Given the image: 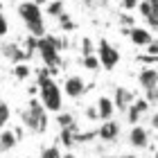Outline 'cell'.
I'll use <instances>...</instances> for the list:
<instances>
[{
    "instance_id": "6da1fadb",
    "label": "cell",
    "mask_w": 158,
    "mask_h": 158,
    "mask_svg": "<svg viewBox=\"0 0 158 158\" xmlns=\"http://www.w3.org/2000/svg\"><path fill=\"white\" fill-rule=\"evenodd\" d=\"M18 16L25 23L27 32H30L32 36H36V39L45 36V20H43L41 5H36L34 0H30V2H20L18 5Z\"/></svg>"
},
{
    "instance_id": "7a4b0ae2",
    "label": "cell",
    "mask_w": 158,
    "mask_h": 158,
    "mask_svg": "<svg viewBox=\"0 0 158 158\" xmlns=\"http://www.w3.org/2000/svg\"><path fill=\"white\" fill-rule=\"evenodd\" d=\"M20 120H23V124L30 129V131L45 133V129H48V109L43 106V102L32 97L30 104H27V109L20 111Z\"/></svg>"
},
{
    "instance_id": "3957f363",
    "label": "cell",
    "mask_w": 158,
    "mask_h": 158,
    "mask_svg": "<svg viewBox=\"0 0 158 158\" xmlns=\"http://www.w3.org/2000/svg\"><path fill=\"white\" fill-rule=\"evenodd\" d=\"M39 84V95H41V102L48 111L52 113H61V106H63V93L59 88V84L54 81L52 77L43 79V81H36Z\"/></svg>"
},
{
    "instance_id": "277c9868",
    "label": "cell",
    "mask_w": 158,
    "mask_h": 158,
    "mask_svg": "<svg viewBox=\"0 0 158 158\" xmlns=\"http://www.w3.org/2000/svg\"><path fill=\"white\" fill-rule=\"evenodd\" d=\"M39 54H41L43 63H45V68H50L54 75L59 73V68H61L63 61H61V50L54 45L52 36H43V39H39Z\"/></svg>"
},
{
    "instance_id": "5b68a950",
    "label": "cell",
    "mask_w": 158,
    "mask_h": 158,
    "mask_svg": "<svg viewBox=\"0 0 158 158\" xmlns=\"http://www.w3.org/2000/svg\"><path fill=\"white\" fill-rule=\"evenodd\" d=\"M97 56H99V61H102V68L104 70H113L120 63V52H118V48L115 45H111L106 39H102L97 43Z\"/></svg>"
},
{
    "instance_id": "8992f818",
    "label": "cell",
    "mask_w": 158,
    "mask_h": 158,
    "mask_svg": "<svg viewBox=\"0 0 158 158\" xmlns=\"http://www.w3.org/2000/svg\"><path fill=\"white\" fill-rule=\"evenodd\" d=\"M2 56L7 61H11L14 66L30 61V56H27V52L23 50V45H18L16 41H2Z\"/></svg>"
},
{
    "instance_id": "52a82bcc",
    "label": "cell",
    "mask_w": 158,
    "mask_h": 158,
    "mask_svg": "<svg viewBox=\"0 0 158 158\" xmlns=\"http://www.w3.org/2000/svg\"><path fill=\"white\" fill-rule=\"evenodd\" d=\"M122 32H124L127 36L131 39V43H133V45H138V48H149V45L156 41V39L152 36V32H149V30H142V27H129V30L122 27Z\"/></svg>"
},
{
    "instance_id": "ba28073f",
    "label": "cell",
    "mask_w": 158,
    "mask_h": 158,
    "mask_svg": "<svg viewBox=\"0 0 158 158\" xmlns=\"http://www.w3.org/2000/svg\"><path fill=\"white\" fill-rule=\"evenodd\" d=\"M149 106H152V104L147 102V97H138L131 106H129V111H127V122H129L131 127H135V124L142 120V115L149 111Z\"/></svg>"
},
{
    "instance_id": "9c48e42d",
    "label": "cell",
    "mask_w": 158,
    "mask_h": 158,
    "mask_svg": "<svg viewBox=\"0 0 158 158\" xmlns=\"http://www.w3.org/2000/svg\"><path fill=\"white\" fill-rule=\"evenodd\" d=\"M135 93L133 90H129V88H124V86H118L115 88V93H113V102H115V109L118 111H129V106H131L133 102H135Z\"/></svg>"
},
{
    "instance_id": "30bf717a",
    "label": "cell",
    "mask_w": 158,
    "mask_h": 158,
    "mask_svg": "<svg viewBox=\"0 0 158 158\" xmlns=\"http://www.w3.org/2000/svg\"><path fill=\"white\" fill-rule=\"evenodd\" d=\"M129 145L133 149H147L149 147V131L142 124L131 127V131H129Z\"/></svg>"
},
{
    "instance_id": "8fae6325",
    "label": "cell",
    "mask_w": 158,
    "mask_h": 158,
    "mask_svg": "<svg viewBox=\"0 0 158 158\" xmlns=\"http://www.w3.org/2000/svg\"><path fill=\"white\" fill-rule=\"evenodd\" d=\"M63 93H66L70 99L81 97L84 93H86V81H84L81 77H77V75L68 77V79H66V84H63Z\"/></svg>"
},
{
    "instance_id": "7c38bea8",
    "label": "cell",
    "mask_w": 158,
    "mask_h": 158,
    "mask_svg": "<svg viewBox=\"0 0 158 158\" xmlns=\"http://www.w3.org/2000/svg\"><path fill=\"white\" fill-rule=\"evenodd\" d=\"M138 84L142 86L145 93L158 88V68H142L138 73Z\"/></svg>"
},
{
    "instance_id": "4fadbf2b",
    "label": "cell",
    "mask_w": 158,
    "mask_h": 158,
    "mask_svg": "<svg viewBox=\"0 0 158 158\" xmlns=\"http://www.w3.org/2000/svg\"><path fill=\"white\" fill-rule=\"evenodd\" d=\"M97 135H99L104 142H115V140L120 138V124H118V122H113V120L104 122V124L97 129Z\"/></svg>"
},
{
    "instance_id": "5bb4252c",
    "label": "cell",
    "mask_w": 158,
    "mask_h": 158,
    "mask_svg": "<svg viewBox=\"0 0 158 158\" xmlns=\"http://www.w3.org/2000/svg\"><path fill=\"white\" fill-rule=\"evenodd\" d=\"M97 111H99V120L109 122V120L113 118V113H115L118 109H115V102H113L111 97H106V95H102V97L97 99Z\"/></svg>"
},
{
    "instance_id": "9a60e30c",
    "label": "cell",
    "mask_w": 158,
    "mask_h": 158,
    "mask_svg": "<svg viewBox=\"0 0 158 158\" xmlns=\"http://www.w3.org/2000/svg\"><path fill=\"white\" fill-rule=\"evenodd\" d=\"M18 140H20V138H18L16 131H11V129H2V135H0V149H2V154L11 152V149L16 147Z\"/></svg>"
},
{
    "instance_id": "2e32d148",
    "label": "cell",
    "mask_w": 158,
    "mask_h": 158,
    "mask_svg": "<svg viewBox=\"0 0 158 158\" xmlns=\"http://www.w3.org/2000/svg\"><path fill=\"white\" fill-rule=\"evenodd\" d=\"M77 131H81L77 124L68 127V129H61V131H59V142L63 147H75L77 145Z\"/></svg>"
},
{
    "instance_id": "e0dca14e",
    "label": "cell",
    "mask_w": 158,
    "mask_h": 158,
    "mask_svg": "<svg viewBox=\"0 0 158 158\" xmlns=\"http://www.w3.org/2000/svg\"><path fill=\"white\" fill-rule=\"evenodd\" d=\"M45 11H48L52 18H59V16H63V14H66V7H63L61 0H50V2L45 5Z\"/></svg>"
},
{
    "instance_id": "ac0fdd59",
    "label": "cell",
    "mask_w": 158,
    "mask_h": 158,
    "mask_svg": "<svg viewBox=\"0 0 158 158\" xmlns=\"http://www.w3.org/2000/svg\"><path fill=\"white\" fill-rule=\"evenodd\" d=\"M11 73H14V77H16L18 81H25V79L32 75V68L27 66V63H18V66H14Z\"/></svg>"
},
{
    "instance_id": "d6986e66",
    "label": "cell",
    "mask_w": 158,
    "mask_h": 158,
    "mask_svg": "<svg viewBox=\"0 0 158 158\" xmlns=\"http://www.w3.org/2000/svg\"><path fill=\"white\" fill-rule=\"evenodd\" d=\"M56 124H59L61 129H68V127H73V124H75V118H73V113H68V111H61V113H56Z\"/></svg>"
},
{
    "instance_id": "ffe728a7",
    "label": "cell",
    "mask_w": 158,
    "mask_h": 158,
    "mask_svg": "<svg viewBox=\"0 0 158 158\" xmlns=\"http://www.w3.org/2000/svg\"><path fill=\"white\" fill-rule=\"evenodd\" d=\"M81 66L88 68V70H99L102 68V61H99L97 54H90V56H81Z\"/></svg>"
},
{
    "instance_id": "44dd1931",
    "label": "cell",
    "mask_w": 158,
    "mask_h": 158,
    "mask_svg": "<svg viewBox=\"0 0 158 158\" xmlns=\"http://www.w3.org/2000/svg\"><path fill=\"white\" fill-rule=\"evenodd\" d=\"M56 20H59V27H61L63 32H73L75 27H77V25H75V20L70 18V14H63V16H59Z\"/></svg>"
},
{
    "instance_id": "7402d4cb",
    "label": "cell",
    "mask_w": 158,
    "mask_h": 158,
    "mask_svg": "<svg viewBox=\"0 0 158 158\" xmlns=\"http://www.w3.org/2000/svg\"><path fill=\"white\" fill-rule=\"evenodd\" d=\"M90 54H97V45L90 39H81V56H90Z\"/></svg>"
},
{
    "instance_id": "603a6c76",
    "label": "cell",
    "mask_w": 158,
    "mask_h": 158,
    "mask_svg": "<svg viewBox=\"0 0 158 158\" xmlns=\"http://www.w3.org/2000/svg\"><path fill=\"white\" fill-rule=\"evenodd\" d=\"M9 118H11V109H9L7 102H2V104H0V127H2V129H7Z\"/></svg>"
},
{
    "instance_id": "cb8c5ba5",
    "label": "cell",
    "mask_w": 158,
    "mask_h": 158,
    "mask_svg": "<svg viewBox=\"0 0 158 158\" xmlns=\"http://www.w3.org/2000/svg\"><path fill=\"white\" fill-rule=\"evenodd\" d=\"M39 158H63V154H61L59 147H45V149L41 152Z\"/></svg>"
},
{
    "instance_id": "d4e9b609",
    "label": "cell",
    "mask_w": 158,
    "mask_h": 158,
    "mask_svg": "<svg viewBox=\"0 0 158 158\" xmlns=\"http://www.w3.org/2000/svg\"><path fill=\"white\" fill-rule=\"evenodd\" d=\"M7 34H9V23H7V16L2 14V16H0V36H7Z\"/></svg>"
},
{
    "instance_id": "484cf974",
    "label": "cell",
    "mask_w": 158,
    "mask_h": 158,
    "mask_svg": "<svg viewBox=\"0 0 158 158\" xmlns=\"http://www.w3.org/2000/svg\"><path fill=\"white\" fill-rule=\"evenodd\" d=\"M86 118H88V120H99V111H97V104H95V106H88V109H86Z\"/></svg>"
},
{
    "instance_id": "4316f807",
    "label": "cell",
    "mask_w": 158,
    "mask_h": 158,
    "mask_svg": "<svg viewBox=\"0 0 158 158\" xmlns=\"http://www.w3.org/2000/svg\"><path fill=\"white\" fill-rule=\"evenodd\" d=\"M145 97H147V102H149V104H156V102H158V88L147 90V93H145Z\"/></svg>"
},
{
    "instance_id": "83f0119b",
    "label": "cell",
    "mask_w": 158,
    "mask_h": 158,
    "mask_svg": "<svg viewBox=\"0 0 158 158\" xmlns=\"http://www.w3.org/2000/svg\"><path fill=\"white\" fill-rule=\"evenodd\" d=\"M138 61H145V63H156L158 66V56H149V54H140V56H135Z\"/></svg>"
},
{
    "instance_id": "f1b7e54d",
    "label": "cell",
    "mask_w": 158,
    "mask_h": 158,
    "mask_svg": "<svg viewBox=\"0 0 158 158\" xmlns=\"http://www.w3.org/2000/svg\"><path fill=\"white\" fill-rule=\"evenodd\" d=\"M140 2L142 0H122V7H124V9H135Z\"/></svg>"
},
{
    "instance_id": "f546056e",
    "label": "cell",
    "mask_w": 158,
    "mask_h": 158,
    "mask_svg": "<svg viewBox=\"0 0 158 158\" xmlns=\"http://www.w3.org/2000/svg\"><path fill=\"white\" fill-rule=\"evenodd\" d=\"M147 54H149V56H158V39H156L152 45L147 48Z\"/></svg>"
},
{
    "instance_id": "4dcf8cb0",
    "label": "cell",
    "mask_w": 158,
    "mask_h": 158,
    "mask_svg": "<svg viewBox=\"0 0 158 158\" xmlns=\"http://www.w3.org/2000/svg\"><path fill=\"white\" fill-rule=\"evenodd\" d=\"M120 20H122V25H133V18L129 16V14H122V18H120Z\"/></svg>"
},
{
    "instance_id": "1f68e13d",
    "label": "cell",
    "mask_w": 158,
    "mask_h": 158,
    "mask_svg": "<svg viewBox=\"0 0 158 158\" xmlns=\"http://www.w3.org/2000/svg\"><path fill=\"white\" fill-rule=\"evenodd\" d=\"M147 23H149V27H152V30H158V16H154V18H149Z\"/></svg>"
},
{
    "instance_id": "d6a6232c",
    "label": "cell",
    "mask_w": 158,
    "mask_h": 158,
    "mask_svg": "<svg viewBox=\"0 0 158 158\" xmlns=\"http://www.w3.org/2000/svg\"><path fill=\"white\" fill-rule=\"evenodd\" d=\"M152 129H158V111L152 115Z\"/></svg>"
},
{
    "instance_id": "836d02e7",
    "label": "cell",
    "mask_w": 158,
    "mask_h": 158,
    "mask_svg": "<svg viewBox=\"0 0 158 158\" xmlns=\"http://www.w3.org/2000/svg\"><path fill=\"white\" fill-rule=\"evenodd\" d=\"M120 158H138V156H133V154H127V156H120Z\"/></svg>"
},
{
    "instance_id": "e575fe53",
    "label": "cell",
    "mask_w": 158,
    "mask_h": 158,
    "mask_svg": "<svg viewBox=\"0 0 158 158\" xmlns=\"http://www.w3.org/2000/svg\"><path fill=\"white\" fill-rule=\"evenodd\" d=\"M63 158H77V156H73V154H63Z\"/></svg>"
},
{
    "instance_id": "d590c367",
    "label": "cell",
    "mask_w": 158,
    "mask_h": 158,
    "mask_svg": "<svg viewBox=\"0 0 158 158\" xmlns=\"http://www.w3.org/2000/svg\"><path fill=\"white\" fill-rule=\"evenodd\" d=\"M102 158H120V156H102Z\"/></svg>"
},
{
    "instance_id": "8d00e7d4",
    "label": "cell",
    "mask_w": 158,
    "mask_h": 158,
    "mask_svg": "<svg viewBox=\"0 0 158 158\" xmlns=\"http://www.w3.org/2000/svg\"><path fill=\"white\" fill-rule=\"evenodd\" d=\"M84 2H86V5H93V0H84Z\"/></svg>"
},
{
    "instance_id": "74e56055",
    "label": "cell",
    "mask_w": 158,
    "mask_h": 158,
    "mask_svg": "<svg viewBox=\"0 0 158 158\" xmlns=\"http://www.w3.org/2000/svg\"><path fill=\"white\" fill-rule=\"evenodd\" d=\"M154 158H158V152H156V154H154Z\"/></svg>"
},
{
    "instance_id": "f35d334b",
    "label": "cell",
    "mask_w": 158,
    "mask_h": 158,
    "mask_svg": "<svg viewBox=\"0 0 158 158\" xmlns=\"http://www.w3.org/2000/svg\"><path fill=\"white\" fill-rule=\"evenodd\" d=\"M16 158H18V156H16Z\"/></svg>"
}]
</instances>
